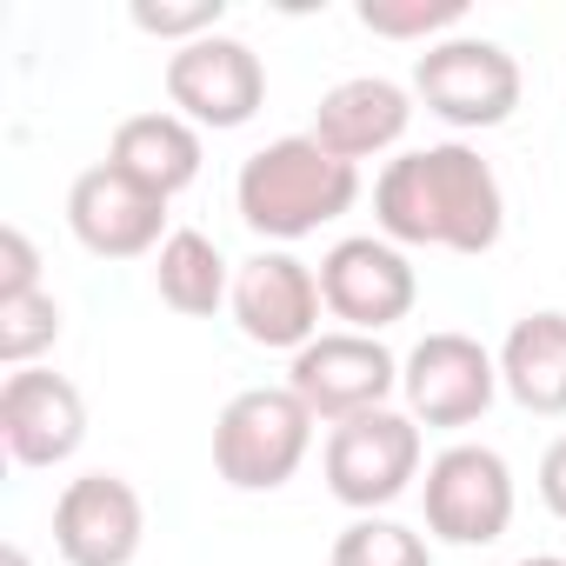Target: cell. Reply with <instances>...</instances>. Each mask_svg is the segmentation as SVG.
Listing matches in <instances>:
<instances>
[{
  "label": "cell",
  "instance_id": "cell-1",
  "mask_svg": "<svg viewBox=\"0 0 566 566\" xmlns=\"http://www.w3.org/2000/svg\"><path fill=\"white\" fill-rule=\"evenodd\" d=\"M374 220L394 247H447V253H486L500 240L506 200L493 167L447 140V147H420L387 160V174L374 180Z\"/></svg>",
  "mask_w": 566,
  "mask_h": 566
},
{
  "label": "cell",
  "instance_id": "cell-2",
  "mask_svg": "<svg viewBox=\"0 0 566 566\" xmlns=\"http://www.w3.org/2000/svg\"><path fill=\"white\" fill-rule=\"evenodd\" d=\"M240 220L266 240H301L327 220H340L360 200V167L327 154L314 134H287L260 154H247L240 180H233Z\"/></svg>",
  "mask_w": 566,
  "mask_h": 566
},
{
  "label": "cell",
  "instance_id": "cell-3",
  "mask_svg": "<svg viewBox=\"0 0 566 566\" xmlns=\"http://www.w3.org/2000/svg\"><path fill=\"white\" fill-rule=\"evenodd\" d=\"M314 447V413L294 387H247L213 420V473L240 493H273L301 473Z\"/></svg>",
  "mask_w": 566,
  "mask_h": 566
},
{
  "label": "cell",
  "instance_id": "cell-4",
  "mask_svg": "<svg viewBox=\"0 0 566 566\" xmlns=\"http://www.w3.org/2000/svg\"><path fill=\"white\" fill-rule=\"evenodd\" d=\"M413 94L447 127H500L520 107V67L500 41H433L413 67Z\"/></svg>",
  "mask_w": 566,
  "mask_h": 566
},
{
  "label": "cell",
  "instance_id": "cell-5",
  "mask_svg": "<svg viewBox=\"0 0 566 566\" xmlns=\"http://www.w3.org/2000/svg\"><path fill=\"white\" fill-rule=\"evenodd\" d=\"M420 473V427L394 407H374V413H354L334 427L327 440V486L340 506H387L407 493V480Z\"/></svg>",
  "mask_w": 566,
  "mask_h": 566
},
{
  "label": "cell",
  "instance_id": "cell-6",
  "mask_svg": "<svg viewBox=\"0 0 566 566\" xmlns=\"http://www.w3.org/2000/svg\"><path fill=\"white\" fill-rule=\"evenodd\" d=\"M513 526V473L493 447H447L427 467V533L447 546H493Z\"/></svg>",
  "mask_w": 566,
  "mask_h": 566
},
{
  "label": "cell",
  "instance_id": "cell-7",
  "mask_svg": "<svg viewBox=\"0 0 566 566\" xmlns=\"http://www.w3.org/2000/svg\"><path fill=\"white\" fill-rule=\"evenodd\" d=\"M167 101L180 107V120L193 127H247L266 101V67L247 41H227V34H207L193 48H180L167 61Z\"/></svg>",
  "mask_w": 566,
  "mask_h": 566
},
{
  "label": "cell",
  "instance_id": "cell-8",
  "mask_svg": "<svg viewBox=\"0 0 566 566\" xmlns=\"http://www.w3.org/2000/svg\"><path fill=\"white\" fill-rule=\"evenodd\" d=\"M287 387L301 394V407L314 420H354V413H374L387 407V394L400 387V367L394 354L374 340V334H321L294 354V374Z\"/></svg>",
  "mask_w": 566,
  "mask_h": 566
},
{
  "label": "cell",
  "instance_id": "cell-9",
  "mask_svg": "<svg viewBox=\"0 0 566 566\" xmlns=\"http://www.w3.org/2000/svg\"><path fill=\"white\" fill-rule=\"evenodd\" d=\"M413 294H420V280H413V266H407V253L394 240L354 233V240H340L321 260V301L354 334H380V327L407 321L413 314Z\"/></svg>",
  "mask_w": 566,
  "mask_h": 566
},
{
  "label": "cell",
  "instance_id": "cell-10",
  "mask_svg": "<svg viewBox=\"0 0 566 566\" xmlns=\"http://www.w3.org/2000/svg\"><path fill=\"white\" fill-rule=\"evenodd\" d=\"M321 273L294 253H260L233 273V321L253 347H307L321 340Z\"/></svg>",
  "mask_w": 566,
  "mask_h": 566
},
{
  "label": "cell",
  "instance_id": "cell-11",
  "mask_svg": "<svg viewBox=\"0 0 566 566\" xmlns=\"http://www.w3.org/2000/svg\"><path fill=\"white\" fill-rule=\"evenodd\" d=\"M407 407L413 420L427 427H473L486 407H493V387H500V367L480 340L467 334H427L413 354H407Z\"/></svg>",
  "mask_w": 566,
  "mask_h": 566
},
{
  "label": "cell",
  "instance_id": "cell-12",
  "mask_svg": "<svg viewBox=\"0 0 566 566\" xmlns=\"http://www.w3.org/2000/svg\"><path fill=\"white\" fill-rule=\"evenodd\" d=\"M140 533H147V513L120 473L67 480V493L54 506V546L67 566H127L140 553Z\"/></svg>",
  "mask_w": 566,
  "mask_h": 566
},
{
  "label": "cell",
  "instance_id": "cell-13",
  "mask_svg": "<svg viewBox=\"0 0 566 566\" xmlns=\"http://www.w3.org/2000/svg\"><path fill=\"white\" fill-rule=\"evenodd\" d=\"M0 440L21 467H61L74 460V447L87 440V407L81 387L67 374L48 367H21L0 387Z\"/></svg>",
  "mask_w": 566,
  "mask_h": 566
},
{
  "label": "cell",
  "instance_id": "cell-14",
  "mask_svg": "<svg viewBox=\"0 0 566 566\" xmlns=\"http://www.w3.org/2000/svg\"><path fill=\"white\" fill-rule=\"evenodd\" d=\"M67 227H74V240H81L87 253H101V260H134V253H147V247H167V240H160L167 200L101 160V167H87V174L74 180V193H67Z\"/></svg>",
  "mask_w": 566,
  "mask_h": 566
},
{
  "label": "cell",
  "instance_id": "cell-15",
  "mask_svg": "<svg viewBox=\"0 0 566 566\" xmlns=\"http://www.w3.org/2000/svg\"><path fill=\"white\" fill-rule=\"evenodd\" d=\"M407 120H413V101H407V87H394V81H380V74H360V81H340L321 107H314V140L327 147V154H340V160H374V154H387L400 134H407Z\"/></svg>",
  "mask_w": 566,
  "mask_h": 566
},
{
  "label": "cell",
  "instance_id": "cell-16",
  "mask_svg": "<svg viewBox=\"0 0 566 566\" xmlns=\"http://www.w3.org/2000/svg\"><path fill=\"white\" fill-rule=\"evenodd\" d=\"M107 167H120V174L140 180L147 193L174 200L180 187L200 180V134H193V120H180V114H134V120L114 127Z\"/></svg>",
  "mask_w": 566,
  "mask_h": 566
},
{
  "label": "cell",
  "instance_id": "cell-17",
  "mask_svg": "<svg viewBox=\"0 0 566 566\" xmlns=\"http://www.w3.org/2000/svg\"><path fill=\"white\" fill-rule=\"evenodd\" d=\"M500 387L526 413H566V314L513 321V334L500 347Z\"/></svg>",
  "mask_w": 566,
  "mask_h": 566
},
{
  "label": "cell",
  "instance_id": "cell-18",
  "mask_svg": "<svg viewBox=\"0 0 566 566\" xmlns=\"http://www.w3.org/2000/svg\"><path fill=\"white\" fill-rule=\"evenodd\" d=\"M154 287H160V301H167L174 314H193V321L213 314L220 301H233L220 247H213L207 233H193V227L167 233V247H160V260H154Z\"/></svg>",
  "mask_w": 566,
  "mask_h": 566
},
{
  "label": "cell",
  "instance_id": "cell-19",
  "mask_svg": "<svg viewBox=\"0 0 566 566\" xmlns=\"http://www.w3.org/2000/svg\"><path fill=\"white\" fill-rule=\"evenodd\" d=\"M334 566H433L427 539L400 520H354L340 539H334Z\"/></svg>",
  "mask_w": 566,
  "mask_h": 566
},
{
  "label": "cell",
  "instance_id": "cell-20",
  "mask_svg": "<svg viewBox=\"0 0 566 566\" xmlns=\"http://www.w3.org/2000/svg\"><path fill=\"white\" fill-rule=\"evenodd\" d=\"M61 340V307L54 294H14V301H0V360H8L14 374Z\"/></svg>",
  "mask_w": 566,
  "mask_h": 566
},
{
  "label": "cell",
  "instance_id": "cell-21",
  "mask_svg": "<svg viewBox=\"0 0 566 566\" xmlns=\"http://www.w3.org/2000/svg\"><path fill=\"white\" fill-rule=\"evenodd\" d=\"M467 8L460 0H360V28H374V34H387V41H420V34H440V28H453Z\"/></svg>",
  "mask_w": 566,
  "mask_h": 566
},
{
  "label": "cell",
  "instance_id": "cell-22",
  "mask_svg": "<svg viewBox=\"0 0 566 566\" xmlns=\"http://www.w3.org/2000/svg\"><path fill=\"white\" fill-rule=\"evenodd\" d=\"M134 28L193 48V41H207L220 28V0H187V8H154V0H134Z\"/></svg>",
  "mask_w": 566,
  "mask_h": 566
},
{
  "label": "cell",
  "instance_id": "cell-23",
  "mask_svg": "<svg viewBox=\"0 0 566 566\" xmlns=\"http://www.w3.org/2000/svg\"><path fill=\"white\" fill-rule=\"evenodd\" d=\"M14 294H41V253L21 227H0V301Z\"/></svg>",
  "mask_w": 566,
  "mask_h": 566
},
{
  "label": "cell",
  "instance_id": "cell-24",
  "mask_svg": "<svg viewBox=\"0 0 566 566\" xmlns=\"http://www.w3.org/2000/svg\"><path fill=\"white\" fill-rule=\"evenodd\" d=\"M539 500L566 520V440H553L546 460H539Z\"/></svg>",
  "mask_w": 566,
  "mask_h": 566
},
{
  "label": "cell",
  "instance_id": "cell-25",
  "mask_svg": "<svg viewBox=\"0 0 566 566\" xmlns=\"http://www.w3.org/2000/svg\"><path fill=\"white\" fill-rule=\"evenodd\" d=\"M513 566H566V559H553V553H533V559H513Z\"/></svg>",
  "mask_w": 566,
  "mask_h": 566
},
{
  "label": "cell",
  "instance_id": "cell-26",
  "mask_svg": "<svg viewBox=\"0 0 566 566\" xmlns=\"http://www.w3.org/2000/svg\"><path fill=\"white\" fill-rule=\"evenodd\" d=\"M0 566H28V553H21V546H8V553H0Z\"/></svg>",
  "mask_w": 566,
  "mask_h": 566
}]
</instances>
